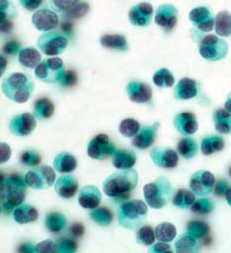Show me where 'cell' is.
<instances>
[{
  "label": "cell",
  "mask_w": 231,
  "mask_h": 253,
  "mask_svg": "<svg viewBox=\"0 0 231 253\" xmlns=\"http://www.w3.org/2000/svg\"><path fill=\"white\" fill-rule=\"evenodd\" d=\"M139 176L135 169H126L115 172L105 179L103 192L107 197L122 201L127 198L138 184Z\"/></svg>",
  "instance_id": "6da1fadb"
},
{
  "label": "cell",
  "mask_w": 231,
  "mask_h": 253,
  "mask_svg": "<svg viewBox=\"0 0 231 253\" xmlns=\"http://www.w3.org/2000/svg\"><path fill=\"white\" fill-rule=\"evenodd\" d=\"M26 186L28 185L25 178L20 175H11L6 178L1 176L0 199L2 212H9L23 204L26 198Z\"/></svg>",
  "instance_id": "7a4b0ae2"
},
{
  "label": "cell",
  "mask_w": 231,
  "mask_h": 253,
  "mask_svg": "<svg viewBox=\"0 0 231 253\" xmlns=\"http://www.w3.org/2000/svg\"><path fill=\"white\" fill-rule=\"evenodd\" d=\"M34 88L35 83L31 76L20 72L7 75L1 83V89L5 96L18 103H24L29 100Z\"/></svg>",
  "instance_id": "3957f363"
},
{
  "label": "cell",
  "mask_w": 231,
  "mask_h": 253,
  "mask_svg": "<svg viewBox=\"0 0 231 253\" xmlns=\"http://www.w3.org/2000/svg\"><path fill=\"white\" fill-rule=\"evenodd\" d=\"M148 214L147 205L139 200L122 203L117 211L119 224L130 230L138 229L145 222Z\"/></svg>",
  "instance_id": "277c9868"
},
{
  "label": "cell",
  "mask_w": 231,
  "mask_h": 253,
  "mask_svg": "<svg viewBox=\"0 0 231 253\" xmlns=\"http://www.w3.org/2000/svg\"><path fill=\"white\" fill-rule=\"evenodd\" d=\"M144 198L148 206L159 210L166 207L173 199L174 188L166 177H159L143 188Z\"/></svg>",
  "instance_id": "5b68a950"
},
{
  "label": "cell",
  "mask_w": 231,
  "mask_h": 253,
  "mask_svg": "<svg viewBox=\"0 0 231 253\" xmlns=\"http://www.w3.org/2000/svg\"><path fill=\"white\" fill-rule=\"evenodd\" d=\"M66 74L64 61L60 58H48L43 60L35 69L36 78L47 84L61 83Z\"/></svg>",
  "instance_id": "8992f818"
},
{
  "label": "cell",
  "mask_w": 231,
  "mask_h": 253,
  "mask_svg": "<svg viewBox=\"0 0 231 253\" xmlns=\"http://www.w3.org/2000/svg\"><path fill=\"white\" fill-rule=\"evenodd\" d=\"M229 51L227 42L215 35H206L199 41V54L209 62L224 59Z\"/></svg>",
  "instance_id": "52a82bcc"
},
{
  "label": "cell",
  "mask_w": 231,
  "mask_h": 253,
  "mask_svg": "<svg viewBox=\"0 0 231 253\" xmlns=\"http://www.w3.org/2000/svg\"><path fill=\"white\" fill-rule=\"evenodd\" d=\"M56 180L54 169L48 165L38 166L27 172L25 181L27 185L34 190L50 189Z\"/></svg>",
  "instance_id": "ba28073f"
},
{
  "label": "cell",
  "mask_w": 231,
  "mask_h": 253,
  "mask_svg": "<svg viewBox=\"0 0 231 253\" xmlns=\"http://www.w3.org/2000/svg\"><path fill=\"white\" fill-rule=\"evenodd\" d=\"M69 44L66 36L59 32L48 31L43 33L38 40V47L47 56H58L65 52Z\"/></svg>",
  "instance_id": "9c48e42d"
},
{
  "label": "cell",
  "mask_w": 231,
  "mask_h": 253,
  "mask_svg": "<svg viewBox=\"0 0 231 253\" xmlns=\"http://www.w3.org/2000/svg\"><path fill=\"white\" fill-rule=\"evenodd\" d=\"M114 152V145L104 133H100L93 137L87 146V155L94 160H104L112 156Z\"/></svg>",
  "instance_id": "30bf717a"
},
{
  "label": "cell",
  "mask_w": 231,
  "mask_h": 253,
  "mask_svg": "<svg viewBox=\"0 0 231 253\" xmlns=\"http://www.w3.org/2000/svg\"><path fill=\"white\" fill-rule=\"evenodd\" d=\"M215 183V177L211 172L199 170L192 175L190 188L196 196L204 197L213 191Z\"/></svg>",
  "instance_id": "8fae6325"
},
{
  "label": "cell",
  "mask_w": 231,
  "mask_h": 253,
  "mask_svg": "<svg viewBox=\"0 0 231 253\" xmlns=\"http://www.w3.org/2000/svg\"><path fill=\"white\" fill-rule=\"evenodd\" d=\"M36 126V117L29 112H24L12 118L9 123V130L16 136L25 137L29 136L35 130Z\"/></svg>",
  "instance_id": "7c38bea8"
},
{
  "label": "cell",
  "mask_w": 231,
  "mask_h": 253,
  "mask_svg": "<svg viewBox=\"0 0 231 253\" xmlns=\"http://www.w3.org/2000/svg\"><path fill=\"white\" fill-rule=\"evenodd\" d=\"M179 17V10L173 4H162L160 5L155 14V23L163 28L166 32L172 31L177 23Z\"/></svg>",
  "instance_id": "4fadbf2b"
},
{
  "label": "cell",
  "mask_w": 231,
  "mask_h": 253,
  "mask_svg": "<svg viewBox=\"0 0 231 253\" xmlns=\"http://www.w3.org/2000/svg\"><path fill=\"white\" fill-rule=\"evenodd\" d=\"M150 157L159 168L173 169L179 164L178 153L170 147H154L150 151Z\"/></svg>",
  "instance_id": "5bb4252c"
},
{
  "label": "cell",
  "mask_w": 231,
  "mask_h": 253,
  "mask_svg": "<svg viewBox=\"0 0 231 253\" xmlns=\"http://www.w3.org/2000/svg\"><path fill=\"white\" fill-rule=\"evenodd\" d=\"M153 6L148 2H141L129 10L128 18L132 25L138 27H147L151 24L153 17Z\"/></svg>",
  "instance_id": "9a60e30c"
},
{
  "label": "cell",
  "mask_w": 231,
  "mask_h": 253,
  "mask_svg": "<svg viewBox=\"0 0 231 253\" xmlns=\"http://www.w3.org/2000/svg\"><path fill=\"white\" fill-rule=\"evenodd\" d=\"M189 19L201 32H211L214 28V17L207 7L193 8L189 14Z\"/></svg>",
  "instance_id": "2e32d148"
},
{
  "label": "cell",
  "mask_w": 231,
  "mask_h": 253,
  "mask_svg": "<svg viewBox=\"0 0 231 253\" xmlns=\"http://www.w3.org/2000/svg\"><path fill=\"white\" fill-rule=\"evenodd\" d=\"M174 126L177 131L184 136L192 135L198 129L196 116L192 112H181L177 114L174 118Z\"/></svg>",
  "instance_id": "e0dca14e"
},
{
  "label": "cell",
  "mask_w": 231,
  "mask_h": 253,
  "mask_svg": "<svg viewBox=\"0 0 231 253\" xmlns=\"http://www.w3.org/2000/svg\"><path fill=\"white\" fill-rule=\"evenodd\" d=\"M32 23L39 31H52L59 24V17L53 10L40 9L32 16Z\"/></svg>",
  "instance_id": "ac0fdd59"
},
{
  "label": "cell",
  "mask_w": 231,
  "mask_h": 253,
  "mask_svg": "<svg viewBox=\"0 0 231 253\" xmlns=\"http://www.w3.org/2000/svg\"><path fill=\"white\" fill-rule=\"evenodd\" d=\"M159 126L160 124L158 122H155L150 126H144L133 137L132 145L141 150L147 149L152 146L156 140Z\"/></svg>",
  "instance_id": "d6986e66"
},
{
  "label": "cell",
  "mask_w": 231,
  "mask_h": 253,
  "mask_svg": "<svg viewBox=\"0 0 231 253\" xmlns=\"http://www.w3.org/2000/svg\"><path fill=\"white\" fill-rule=\"evenodd\" d=\"M127 95L129 99L136 103L149 102L152 98V87L142 82L133 81L127 84L126 87Z\"/></svg>",
  "instance_id": "ffe728a7"
},
{
  "label": "cell",
  "mask_w": 231,
  "mask_h": 253,
  "mask_svg": "<svg viewBox=\"0 0 231 253\" xmlns=\"http://www.w3.org/2000/svg\"><path fill=\"white\" fill-rule=\"evenodd\" d=\"M101 200V192L96 186H84L79 191L78 204L83 209L93 210L99 206Z\"/></svg>",
  "instance_id": "44dd1931"
},
{
  "label": "cell",
  "mask_w": 231,
  "mask_h": 253,
  "mask_svg": "<svg viewBox=\"0 0 231 253\" xmlns=\"http://www.w3.org/2000/svg\"><path fill=\"white\" fill-rule=\"evenodd\" d=\"M198 84L190 78L181 79L175 86L174 94L177 99L188 100L194 98L198 93Z\"/></svg>",
  "instance_id": "7402d4cb"
},
{
  "label": "cell",
  "mask_w": 231,
  "mask_h": 253,
  "mask_svg": "<svg viewBox=\"0 0 231 253\" xmlns=\"http://www.w3.org/2000/svg\"><path fill=\"white\" fill-rule=\"evenodd\" d=\"M78 190V181L75 176L66 175L61 176L56 184L55 191L60 198L71 199L73 198Z\"/></svg>",
  "instance_id": "603a6c76"
},
{
  "label": "cell",
  "mask_w": 231,
  "mask_h": 253,
  "mask_svg": "<svg viewBox=\"0 0 231 253\" xmlns=\"http://www.w3.org/2000/svg\"><path fill=\"white\" fill-rule=\"evenodd\" d=\"M137 161L136 153L132 150L120 149L115 150L112 155V164L115 168L120 170L131 169L134 167Z\"/></svg>",
  "instance_id": "cb8c5ba5"
},
{
  "label": "cell",
  "mask_w": 231,
  "mask_h": 253,
  "mask_svg": "<svg viewBox=\"0 0 231 253\" xmlns=\"http://www.w3.org/2000/svg\"><path fill=\"white\" fill-rule=\"evenodd\" d=\"M39 217V211L33 206L21 204L13 211V218L17 223L26 224L36 221Z\"/></svg>",
  "instance_id": "d4e9b609"
},
{
  "label": "cell",
  "mask_w": 231,
  "mask_h": 253,
  "mask_svg": "<svg viewBox=\"0 0 231 253\" xmlns=\"http://www.w3.org/2000/svg\"><path fill=\"white\" fill-rule=\"evenodd\" d=\"M215 130L220 134H231V113L225 108H218L212 115Z\"/></svg>",
  "instance_id": "484cf974"
},
{
  "label": "cell",
  "mask_w": 231,
  "mask_h": 253,
  "mask_svg": "<svg viewBox=\"0 0 231 253\" xmlns=\"http://www.w3.org/2000/svg\"><path fill=\"white\" fill-rule=\"evenodd\" d=\"M18 61L20 65L27 69H36L42 62L41 53L35 47H27L19 52Z\"/></svg>",
  "instance_id": "4316f807"
},
{
  "label": "cell",
  "mask_w": 231,
  "mask_h": 253,
  "mask_svg": "<svg viewBox=\"0 0 231 253\" xmlns=\"http://www.w3.org/2000/svg\"><path fill=\"white\" fill-rule=\"evenodd\" d=\"M77 166V158L69 152H62L56 156L53 162L54 169L59 173H72Z\"/></svg>",
  "instance_id": "83f0119b"
},
{
  "label": "cell",
  "mask_w": 231,
  "mask_h": 253,
  "mask_svg": "<svg viewBox=\"0 0 231 253\" xmlns=\"http://www.w3.org/2000/svg\"><path fill=\"white\" fill-rule=\"evenodd\" d=\"M175 250L179 253L197 252L199 250L198 239L193 237L189 232L183 233L175 242Z\"/></svg>",
  "instance_id": "f1b7e54d"
},
{
  "label": "cell",
  "mask_w": 231,
  "mask_h": 253,
  "mask_svg": "<svg viewBox=\"0 0 231 253\" xmlns=\"http://www.w3.org/2000/svg\"><path fill=\"white\" fill-rule=\"evenodd\" d=\"M100 43L104 48L117 50V51H127L128 43L124 36L119 34H105L100 38Z\"/></svg>",
  "instance_id": "f546056e"
},
{
  "label": "cell",
  "mask_w": 231,
  "mask_h": 253,
  "mask_svg": "<svg viewBox=\"0 0 231 253\" xmlns=\"http://www.w3.org/2000/svg\"><path fill=\"white\" fill-rule=\"evenodd\" d=\"M215 33L220 37L231 35V13L227 10L220 11L214 18Z\"/></svg>",
  "instance_id": "4dcf8cb0"
},
{
  "label": "cell",
  "mask_w": 231,
  "mask_h": 253,
  "mask_svg": "<svg viewBox=\"0 0 231 253\" xmlns=\"http://www.w3.org/2000/svg\"><path fill=\"white\" fill-rule=\"evenodd\" d=\"M224 140L220 136H209L202 138L200 142V150L203 155H211L224 149Z\"/></svg>",
  "instance_id": "1f68e13d"
},
{
  "label": "cell",
  "mask_w": 231,
  "mask_h": 253,
  "mask_svg": "<svg viewBox=\"0 0 231 253\" xmlns=\"http://www.w3.org/2000/svg\"><path fill=\"white\" fill-rule=\"evenodd\" d=\"M55 112L54 103L47 97H42L38 99L33 108V115L37 119L50 118Z\"/></svg>",
  "instance_id": "d6a6232c"
},
{
  "label": "cell",
  "mask_w": 231,
  "mask_h": 253,
  "mask_svg": "<svg viewBox=\"0 0 231 253\" xmlns=\"http://www.w3.org/2000/svg\"><path fill=\"white\" fill-rule=\"evenodd\" d=\"M173 205L180 209H189L195 202V194L189 189H180L172 199Z\"/></svg>",
  "instance_id": "836d02e7"
},
{
  "label": "cell",
  "mask_w": 231,
  "mask_h": 253,
  "mask_svg": "<svg viewBox=\"0 0 231 253\" xmlns=\"http://www.w3.org/2000/svg\"><path fill=\"white\" fill-rule=\"evenodd\" d=\"M67 223V217L59 211L50 212L45 218V225L51 232L62 231L66 227Z\"/></svg>",
  "instance_id": "e575fe53"
},
{
  "label": "cell",
  "mask_w": 231,
  "mask_h": 253,
  "mask_svg": "<svg viewBox=\"0 0 231 253\" xmlns=\"http://www.w3.org/2000/svg\"><path fill=\"white\" fill-rule=\"evenodd\" d=\"M155 234L159 241L171 242L177 236V228L171 222H162L156 226Z\"/></svg>",
  "instance_id": "d590c367"
},
{
  "label": "cell",
  "mask_w": 231,
  "mask_h": 253,
  "mask_svg": "<svg viewBox=\"0 0 231 253\" xmlns=\"http://www.w3.org/2000/svg\"><path fill=\"white\" fill-rule=\"evenodd\" d=\"M153 83L160 88L171 87L175 84V77L170 70L162 68L155 72L153 76Z\"/></svg>",
  "instance_id": "8d00e7d4"
},
{
  "label": "cell",
  "mask_w": 231,
  "mask_h": 253,
  "mask_svg": "<svg viewBox=\"0 0 231 253\" xmlns=\"http://www.w3.org/2000/svg\"><path fill=\"white\" fill-rule=\"evenodd\" d=\"M177 150L179 154L185 159H192L197 153L198 146H197V143L192 138L187 137L179 141Z\"/></svg>",
  "instance_id": "74e56055"
},
{
  "label": "cell",
  "mask_w": 231,
  "mask_h": 253,
  "mask_svg": "<svg viewBox=\"0 0 231 253\" xmlns=\"http://www.w3.org/2000/svg\"><path fill=\"white\" fill-rule=\"evenodd\" d=\"M89 215L95 223L101 226L109 225L113 219V213L107 208H95Z\"/></svg>",
  "instance_id": "f35d334b"
},
{
  "label": "cell",
  "mask_w": 231,
  "mask_h": 253,
  "mask_svg": "<svg viewBox=\"0 0 231 253\" xmlns=\"http://www.w3.org/2000/svg\"><path fill=\"white\" fill-rule=\"evenodd\" d=\"M156 234L151 225H144L137 229L136 240L139 244L144 246H150L155 242Z\"/></svg>",
  "instance_id": "ab89813d"
},
{
  "label": "cell",
  "mask_w": 231,
  "mask_h": 253,
  "mask_svg": "<svg viewBox=\"0 0 231 253\" xmlns=\"http://www.w3.org/2000/svg\"><path fill=\"white\" fill-rule=\"evenodd\" d=\"M140 130V123L134 118H126L119 124V132L125 137H134Z\"/></svg>",
  "instance_id": "60d3db41"
},
{
  "label": "cell",
  "mask_w": 231,
  "mask_h": 253,
  "mask_svg": "<svg viewBox=\"0 0 231 253\" xmlns=\"http://www.w3.org/2000/svg\"><path fill=\"white\" fill-rule=\"evenodd\" d=\"M192 211L198 215H205L210 213L214 209V204L209 198H200L191 207Z\"/></svg>",
  "instance_id": "b9f144b4"
},
{
  "label": "cell",
  "mask_w": 231,
  "mask_h": 253,
  "mask_svg": "<svg viewBox=\"0 0 231 253\" xmlns=\"http://www.w3.org/2000/svg\"><path fill=\"white\" fill-rule=\"evenodd\" d=\"M187 229H188V232L192 234L193 237H195L196 239H201L205 237L210 231V228L207 223L203 221H198V220L191 221L188 224Z\"/></svg>",
  "instance_id": "7bdbcfd3"
},
{
  "label": "cell",
  "mask_w": 231,
  "mask_h": 253,
  "mask_svg": "<svg viewBox=\"0 0 231 253\" xmlns=\"http://www.w3.org/2000/svg\"><path fill=\"white\" fill-rule=\"evenodd\" d=\"M0 8H1V23L11 22L10 19L16 16V8L10 0H1Z\"/></svg>",
  "instance_id": "ee69618b"
},
{
  "label": "cell",
  "mask_w": 231,
  "mask_h": 253,
  "mask_svg": "<svg viewBox=\"0 0 231 253\" xmlns=\"http://www.w3.org/2000/svg\"><path fill=\"white\" fill-rule=\"evenodd\" d=\"M20 162L26 166H37L41 163V156L34 150L24 151L20 156Z\"/></svg>",
  "instance_id": "f6af8a7d"
},
{
  "label": "cell",
  "mask_w": 231,
  "mask_h": 253,
  "mask_svg": "<svg viewBox=\"0 0 231 253\" xmlns=\"http://www.w3.org/2000/svg\"><path fill=\"white\" fill-rule=\"evenodd\" d=\"M78 2L79 0H52L51 6L54 10L58 12H63L72 9Z\"/></svg>",
  "instance_id": "bcb514c9"
},
{
  "label": "cell",
  "mask_w": 231,
  "mask_h": 253,
  "mask_svg": "<svg viewBox=\"0 0 231 253\" xmlns=\"http://www.w3.org/2000/svg\"><path fill=\"white\" fill-rule=\"evenodd\" d=\"M35 252H40V253H54L58 252V247H57V242L56 240L52 239H46L34 246Z\"/></svg>",
  "instance_id": "7dc6e473"
},
{
  "label": "cell",
  "mask_w": 231,
  "mask_h": 253,
  "mask_svg": "<svg viewBox=\"0 0 231 253\" xmlns=\"http://www.w3.org/2000/svg\"><path fill=\"white\" fill-rule=\"evenodd\" d=\"M57 242V247H58V252H75L77 249V243L74 239L70 238H63L56 240Z\"/></svg>",
  "instance_id": "c3c4849f"
},
{
  "label": "cell",
  "mask_w": 231,
  "mask_h": 253,
  "mask_svg": "<svg viewBox=\"0 0 231 253\" xmlns=\"http://www.w3.org/2000/svg\"><path fill=\"white\" fill-rule=\"evenodd\" d=\"M230 186H229V183L225 180H218L217 183H215V186H214V192L215 194L218 196V197H225L227 191L229 190Z\"/></svg>",
  "instance_id": "681fc988"
},
{
  "label": "cell",
  "mask_w": 231,
  "mask_h": 253,
  "mask_svg": "<svg viewBox=\"0 0 231 253\" xmlns=\"http://www.w3.org/2000/svg\"><path fill=\"white\" fill-rule=\"evenodd\" d=\"M20 4L28 11H35L38 9L44 0H19Z\"/></svg>",
  "instance_id": "f907efd6"
},
{
  "label": "cell",
  "mask_w": 231,
  "mask_h": 253,
  "mask_svg": "<svg viewBox=\"0 0 231 253\" xmlns=\"http://www.w3.org/2000/svg\"><path fill=\"white\" fill-rule=\"evenodd\" d=\"M149 252H152V253H165V252H173V249L168 244V242L160 241V242L154 244L149 249Z\"/></svg>",
  "instance_id": "816d5d0a"
},
{
  "label": "cell",
  "mask_w": 231,
  "mask_h": 253,
  "mask_svg": "<svg viewBox=\"0 0 231 253\" xmlns=\"http://www.w3.org/2000/svg\"><path fill=\"white\" fill-rule=\"evenodd\" d=\"M11 157V148L7 143L0 144V162L2 164L7 162Z\"/></svg>",
  "instance_id": "f5cc1de1"
},
{
  "label": "cell",
  "mask_w": 231,
  "mask_h": 253,
  "mask_svg": "<svg viewBox=\"0 0 231 253\" xmlns=\"http://www.w3.org/2000/svg\"><path fill=\"white\" fill-rule=\"evenodd\" d=\"M77 78L76 73L73 71H69V72H66L65 77L61 82V84L66 86H72L77 84Z\"/></svg>",
  "instance_id": "db71d44e"
},
{
  "label": "cell",
  "mask_w": 231,
  "mask_h": 253,
  "mask_svg": "<svg viewBox=\"0 0 231 253\" xmlns=\"http://www.w3.org/2000/svg\"><path fill=\"white\" fill-rule=\"evenodd\" d=\"M21 46L18 42L16 41H10L8 43H6L3 47V51L6 53V54H9V55H16L18 52H20Z\"/></svg>",
  "instance_id": "11a10c76"
},
{
  "label": "cell",
  "mask_w": 231,
  "mask_h": 253,
  "mask_svg": "<svg viewBox=\"0 0 231 253\" xmlns=\"http://www.w3.org/2000/svg\"><path fill=\"white\" fill-rule=\"evenodd\" d=\"M71 232L75 236H77V237L81 236L84 233V227H83V225L81 223L76 222V223L71 225Z\"/></svg>",
  "instance_id": "9f6ffc18"
},
{
  "label": "cell",
  "mask_w": 231,
  "mask_h": 253,
  "mask_svg": "<svg viewBox=\"0 0 231 253\" xmlns=\"http://www.w3.org/2000/svg\"><path fill=\"white\" fill-rule=\"evenodd\" d=\"M224 108L231 113V92L227 95V98L224 102Z\"/></svg>",
  "instance_id": "6f0895ef"
},
{
  "label": "cell",
  "mask_w": 231,
  "mask_h": 253,
  "mask_svg": "<svg viewBox=\"0 0 231 253\" xmlns=\"http://www.w3.org/2000/svg\"><path fill=\"white\" fill-rule=\"evenodd\" d=\"M225 199H226V202L228 204V206L231 208V187L229 188V190L227 191L226 195H225Z\"/></svg>",
  "instance_id": "680465c9"
},
{
  "label": "cell",
  "mask_w": 231,
  "mask_h": 253,
  "mask_svg": "<svg viewBox=\"0 0 231 253\" xmlns=\"http://www.w3.org/2000/svg\"><path fill=\"white\" fill-rule=\"evenodd\" d=\"M7 66V61H6V59L4 58V57H1V73L0 74H3L4 73V69H5V67Z\"/></svg>",
  "instance_id": "91938a15"
},
{
  "label": "cell",
  "mask_w": 231,
  "mask_h": 253,
  "mask_svg": "<svg viewBox=\"0 0 231 253\" xmlns=\"http://www.w3.org/2000/svg\"><path fill=\"white\" fill-rule=\"evenodd\" d=\"M228 174H229V176H230V178H231V167L229 168V171H228Z\"/></svg>",
  "instance_id": "94428289"
}]
</instances>
